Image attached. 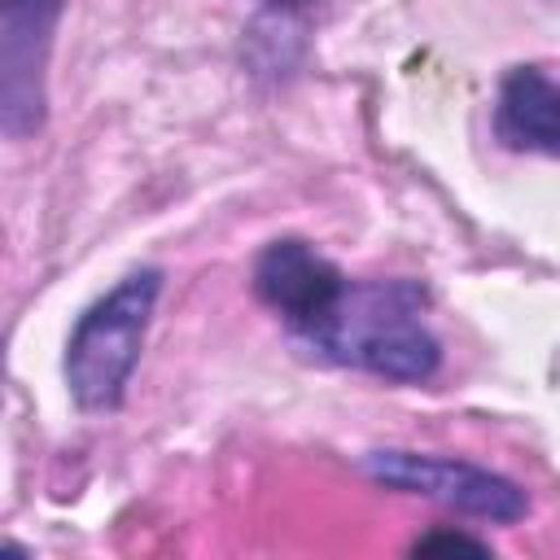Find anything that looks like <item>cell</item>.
<instances>
[{"instance_id": "obj_4", "label": "cell", "mask_w": 560, "mask_h": 560, "mask_svg": "<svg viewBox=\"0 0 560 560\" xmlns=\"http://www.w3.org/2000/svg\"><path fill=\"white\" fill-rule=\"evenodd\" d=\"M61 0H0V122L26 136L44 122V61Z\"/></svg>"}, {"instance_id": "obj_3", "label": "cell", "mask_w": 560, "mask_h": 560, "mask_svg": "<svg viewBox=\"0 0 560 560\" xmlns=\"http://www.w3.org/2000/svg\"><path fill=\"white\" fill-rule=\"evenodd\" d=\"M368 472L385 486L411 490V494H429L446 508L486 516V521H521L529 499L521 486L472 468V464H455V459H433V455H411V451H376L368 455Z\"/></svg>"}, {"instance_id": "obj_7", "label": "cell", "mask_w": 560, "mask_h": 560, "mask_svg": "<svg viewBox=\"0 0 560 560\" xmlns=\"http://www.w3.org/2000/svg\"><path fill=\"white\" fill-rule=\"evenodd\" d=\"M438 547H459V551H477V556H486V551H490L481 538H468V534H451V529L424 534V538L416 542V551H438Z\"/></svg>"}, {"instance_id": "obj_5", "label": "cell", "mask_w": 560, "mask_h": 560, "mask_svg": "<svg viewBox=\"0 0 560 560\" xmlns=\"http://www.w3.org/2000/svg\"><path fill=\"white\" fill-rule=\"evenodd\" d=\"M254 289H258V298L271 311L284 315L289 328L315 332L337 311V302L346 293V280L311 245H302V241H276V245L262 249V258L254 267Z\"/></svg>"}, {"instance_id": "obj_1", "label": "cell", "mask_w": 560, "mask_h": 560, "mask_svg": "<svg viewBox=\"0 0 560 560\" xmlns=\"http://www.w3.org/2000/svg\"><path fill=\"white\" fill-rule=\"evenodd\" d=\"M306 337L324 354L389 381H424L438 372V341L416 319V293L407 284L346 289L337 311Z\"/></svg>"}, {"instance_id": "obj_6", "label": "cell", "mask_w": 560, "mask_h": 560, "mask_svg": "<svg viewBox=\"0 0 560 560\" xmlns=\"http://www.w3.org/2000/svg\"><path fill=\"white\" fill-rule=\"evenodd\" d=\"M494 127L512 149H538L560 158V88L538 70H512L499 96Z\"/></svg>"}, {"instance_id": "obj_2", "label": "cell", "mask_w": 560, "mask_h": 560, "mask_svg": "<svg viewBox=\"0 0 560 560\" xmlns=\"http://www.w3.org/2000/svg\"><path fill=\"white\" fill-rule=\"evenodd\" d=\"M158 293H162V271H136L74 324L66 350V381L79 407L88 411L118 407L127 376L140 359V341Z\"/></svg>"}]
</instances>
